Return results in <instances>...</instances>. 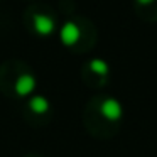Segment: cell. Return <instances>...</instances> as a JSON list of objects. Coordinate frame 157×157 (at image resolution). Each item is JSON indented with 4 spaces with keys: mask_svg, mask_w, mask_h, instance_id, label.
<instances>
[{
    "mask_svg": "<svg viewBox=\"0 0 157 157\" xmlns=\"http://www.w3.org/2000/svg\"><path fill=\"white\" fill-rule=\"evenodd\" d=\"M100 112H101V115L105 117L106 120L117 122V120H120L123 115V106L117 98H105L101 101V105H100Z\"/></svg>",
    "mask_w": 157,
    "mask_h": 157,
    "instance_id": "obj_1",
    "label": "cell"
},
{
    "mask_svg": "<svg viewBox=\"0 0 157 157\" xmlns=\"http://www.w3.org/2000/svg\"><path fill=\"white\" fill-rule=\"evenodd\" d=\"M79 36H81V29L76 22L68 21L63 24L61 31H59V39L61 42H64L66 46H73L79 41Z\"/></svg>",
    "mask_w": 157,
    "mask_h": 157,
    "instance_id": "obj_2",
    "label": "cell"
},
{
    "mask_svg": "<svg viewBox=\"0 0 157 157\" xmlns=\"http://www.w3.org/2000/svg\"><path fill=\"white\" fill-rule=\"evenodd\" d=\"M56 29V22L51 15L36 14L34 15V31L41 36H51Z\"/></svg>",
    "mask_w": 157,
    "mask_h": 157,
    "instance_id": "obj_3",
    "label": "cell"
},
{
    "mask_svg": "<svg viewBox=\"0 0 157 157\" xmlns=\"http://www.w3.org/2000/svg\"><path fill=\"white\" fill-rule=\"evenodd\" d=\"M36 76L31 75V73H24V75H21L17 78V81H15V93H17L19 96H27L31 95L32 91H34L36 88Z\"/></svg>",
    "mask_w": 157,
    "mask_h": 157,
    "instance_id": "obj_4",
    "label": "cell"
},
{
    "mask_svg": "<svg viewBox=\"0 0 157 157\" xmlns=\"http://www.w3.org/2000/svg\"><path fill=\"white\" fill-rule=\"evenodd\" d=\"M29 106H31V110L34 113H39V115H41V113H46L49 110V100L46 98V96H32L31 98V101H29Z\"/></svg>",
    "mask_w": 157,
    "mask_h": 157,
    "instance_id": "obj_5",
    "label": "cell"
},
{
    "mask_svg": "<svg viewBox=\"0 0 157 157\" xmlns=\"http://www.w3.org/2000/svg\"><path fill=\"white\" fill-rule=\"evenodd\" d=\"M90 69H91L93 73H96V75L100 76H106L110 71V66L108 63L105 61V59H100V58H95L90 61Z\"/></svg>",
    "mask_w": 157,
    "mask_h": 157,
    "instance_id": "obj_6",
    "label": "cell"
},
{
    "mask_svg": "<svg viewBox=\"0 0 157 157\" xmlns=\"http://www.w3.org/2000/svg\"><path fill=\"white\" fill-rule=\"evenodd\" d=\"M137 2H139V4H142V5H147V4H150L152 0H137Z\"/></svg>",
    "mask_w": 157,
    "mask_h": 157,
    "instance_id": "obj_7",
    "label": "cell"
}]
</instances>
